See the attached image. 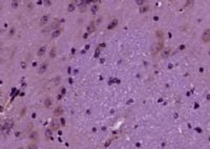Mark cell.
<instances>
[{"mask_svg": "<svg viewBox=\"0 0 210 149\" xmlns=\"http://www.w3.org/2000/svg\"><path fill=\"white\" fill-rule=\"evenodd\" d=\"M202 40L204 42H208L210 41V30L208 28V30H206L203 33V36H202Z\"/></svg>", "mask_w": 210, "mask_h": 149, "instance_id": "cell-1", "label": "cell"}, {"mask_svg": "<svg viewBox=\"0 0 210 149\" xmlns=\"http://www.w3.org/2000/svg\"><path fill=\"white\" fill-rule=\"evenodd\" d=\"M47 22H48V15H43L41 17V19H40V25L41 26H44L47 24Z\"/></svg>", "mask_w": 210, "mask_h": 149, "instance_id": "cell-2", "label": "cell"}, {"mask_svg": "<svg viewBox=\"0 0 210 149\" xmlns=\"http://www.w3.org/2000/svg\"><path fill=\"white\" fill-rule=\"evenodd\" d=\"M95 30H96V24H95L94 22H91V23H89V25L87 26V34L90 35V34L94 33Z\"/></svg>", "mask_w": 210, "mask_h": 149, "instance_id": "cell-3", "label": "cell"}, {"mask_svg": "<svg viewBox=\"0 0 210 149\" xmlns=\"http://www.w3.org/2000/svg\"><path fill=\"white\" fill-rule=\"evenodd\" d=\"M169 55H170V49H168V48H167V49H163V51H162V53H161V57L163 58V59H164V58H167Z\"/></svg>", "mask_w": 210, "mask_h": 149, "instance_id": "cell-4", "label": "cell"}, {"mask_svg": "<svg viewBox=\"0 0 210 149\" xmlns=\"http://www.w3.org/2000/svg\"><path fill=\"white\" fill-rule=\"evenodd\" d=\"M52 104H53V100H52L51 98H47L44 100V106L46 108H49L52 106Z\"/></svg>", "mask_w": 210, "mask_h": 149, "instance_id": "cell-5", "label": "cell"}, {"mask_svg": "<svg viewBox=\"0 0 210 149\" xmlns=\"http://www.w3.org/2000/svg\"><path fill=\"white\" fill-rule=\"evenodd\" d=\"M62 112H63L62 108H61V107H57L55 109V111H54V114H55L56 117H60L61 114H62Z\"/></svg>", "mask_w": 210, "mask_h": 149, "instance_id": "cell-6", "label": "cell"}, {"mask_svg": "<svg viewBox=\"0 0 210 149\" xmlns=\"http://www.w3.org/2000/svg\"><path fill=\"white\" fill-rule=\"evenodd\" d=\"M60 34H61V30H56L53 34H52V37H53V38H56V37H58V36H59Z\"/></svg>", "mask_w": 210, "mask_h": 149, "instance_id": "cell-7", "label": "cell"}, {"mask_svg": "<svg viewBox=\"0 0 210 149\" xmlns=\"http://www.w3.org/2000/svg\"><path fill=\"white\" fill-rule=\"evenodd\" d=\"M44 53H45V46L41 47V48L39 49V51H38V56H39V57H41V56L44 55Z\"/></svg>", "mask_w": 210, "mask_h": 149, "instance_id": "cell-8", "label": "cell"}, {"mask_svg": "<svg viewBox=\"0 0 210 149\" xmlns=\"http://www.w3.org/2000/svg\"><path fill=\"white\" fill-rule=\"evenodd\" d=\"M45 69H46V63H44L43 65H41V67H40V69H39V74L44 73Z\"/></svg>", "mask_w": 210, "mask_h": 149, "instance_id": "cell-9", "label": "cell"}, {"mask_svg": "<svg viewBox=\"0 0 210 149\" xmlns=\"http://www.w3.org/2000/svg\"><path fill=\"white\" fill-rule=\"evenodd\" d=\"M75 4H76V3H74V2H73V3L69 4V5H68V8H67V11H68V12H73V11L75 10Z\"/></svg>", "mask_w": 210, "mask_h": 149, "instance_id": "cell-10", "label": "cell"}, {"mask_svg": "<svg viewBox=\"0 0 210 149\" xmlns=\"http://www.w3.org/2000/svg\"><path fill=\"white\" fill-rule=\"evenodd\" d=\"M98 10H99V6H98V5H94V6L91 8V12H92V13H96Z\"/></svg>", "mask_w": 210, "mask_h": 149, "instance_id": "cell-11", "label": "cell"}, {"mask_svg": "<svg viewBox=\"0 0 210 149\" xmlns=\"http://www.w3.org/2000/svg\"><path fill=\"white\" fill-rule=\"evenodd\" d=\"M58 124H59V123H58L57 121L53 122V129H57V128H58Z\"/></svg>", "mask_w": 210, "mask_h": 149, "instance_id": "cell-12", "label": "cell"}, {"mask_svg": "<svg viewBox=\"0 0 210 149\" xmlns=\"http://www.w3.org/2000/svg\"><path fill=\"white\" fill-rule=\"evenodd\" d=\"M18 4H19V2H18V1H13V2H12V8H16L18 6Z\"/></svg>", "mask_w": 210, "mask_h": 149, "instance_id": "cell-13", "label": "cell"}, {"mask_svg": "<svg viewBox=\"0 0 210 149\" xmlns=\"http://www.w3.org/2000/svg\"><path fill=\"white\" fill-rule=\"evenodd\" d=\"M45 135H46L47 137H51V135H52V130H51V129H47L46 131H45Z\"/></svg>", "mask_w": 210, "mask_h": 149, "instance_id": "cell-14", "label": "cell"}, {"mask_svg": "<svg viewBox=\"0 0 210 149\" xmlns=\"http://www.w3.org/2000/svg\"><path fill=\"white\" fill-rule=\"evenodd\" d=\"M28 149H38V147H37V145H35V144H31Z\"/></svg>", "mask_w": 210, "mask_h": 149, "instance_id": "cell-15", "label": "cell"}, {"mask_svg": "<svg viewBox=\"0 0 210 149\" xmlns=\"http://www.w3.org/2000/svg\"><path fill=\"white\" fill-rule=\"evenodd\" d=\"M116 23H117V20H115V21L111 23V25H109V26H108V28H112L115 25H116Z\"/></svg>", "mask_w": 210, "mask_h": 149, "instance_id": "cell-16", "label": "cell"}, {"mask_svg": "<svg viewBox=\"0 0 210 149\" xmlns=\"http://www.w3.org/2000/svg\"><path fill=\"white\" fill-rule=\"evenodd\" d=\"M18 149H23V148H18Z\"/></svg>", "mask_w": 210, "mask_h": 149, "instance_id": "cell-17", "label": "cell"}]
</instances>
